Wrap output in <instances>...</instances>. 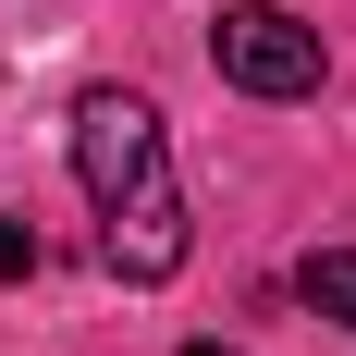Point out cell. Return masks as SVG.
Here are the masks:
<instances>
[{
  "label": "cell",
  "instance_id": "1",
  "mask_svg": "<svg viewBox=\"0 0 356 356\" xmlns=\"http://www.w3.org/2000/svg\"><path fill=\"white\" fill-rule=\"evenodd\" d=\"M74 172L99 197V258L123 283H172L184 270V184H172V136L136 86H86L74 99Z\"/></svg>",
  "mask_w": 356,
  "mask_h": 356
},
{
  "label": "cell",
  "instance_id": "2",
  "mask_svg": "<svg viewBox=\"0 0 356 356\" xmlns=\"http://www.w3.org/2000/svg\"><path fill=\"white\" fill-rule=\"evenodd\" d=\"M209 62L246 86V99H307L320 86V25H295L283 0H234L209 25Z\"/></svg>",
  "mask_w": 356,
  "mask_h": 356
},
{
  "label": "cell",
  "instance_id": "3",
  "mask_svg": "<svg viewBox=\"0 0 356 356\" xmlns=\"http://www.w3.org/2000/svg\"><path fill=\"white\" fill-rule=\"evenodd\" d=\"M307 307H320V320H356V246H320V258H307Z\"/></svg>",
  "mask_w": 356,
  "mask_h": 356
},
{
  "label": "cell",
  "instance_id": "4",
  "mask_svg": "<svg viewBox=\"0 0 356 356\" xmlns=\"http://www.w3.org/2000/svg\"><path fill=\"white\" fill-rule=\"evenodd\" d=\"M25 270H37V234H25V221H0V283H25Z\"/></svg>",
  "mask_w": 356,
  "mask_h": 356
},
{
  "label": "cell",
  "instance_id": "5",
  "mask_svg": "<svg viewBox=\"0 0 356 356\" xmlns=\"http://www.w3.org/2000/svg\"><path fill=\"white\" fill-rule=\"evenodd\" d=\"M184 356H221V344H184Z\"/></svg>",
  "mask_w": 356,
  "mask_h": 356
}]
</instances>
